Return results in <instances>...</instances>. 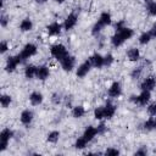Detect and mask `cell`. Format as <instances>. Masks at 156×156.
<instances>
[{"mask_svg": "<svg viewBox=\"0 0 156 156\" xmlns=\"http://www.w3.org/2000/svg\"><path fill=\"white\" fill-rule=\"evenodd\" d=\"M133 35H134L133 29L124 27L123 29L116 32V34L111 38V43H112V45H113L115 48H118V46H121L124 41H127L128 39H130Z\"/></svg>", "mask_w": 156, "mask_h": 156, "instance_id": "1", "label": "cell"}, {"mask_svg": "<svg viewBox=\"0 0 156 156\" xmlns=\"http://www.w3.org/2000/svg\"><path fill=\"white\" fill-rule=\"evenodd\" d=\"M35 54H37V46H35L34 44H32V43H28V44L24 45V48L22 49V51H21L20 54H17L16 56H17V58H18V62H20V63H23L27 58L32 57V56L35 55Z\"/></svg>", "mask_w": 156, "mask_h": 156, "instance_id": "2", "label": "cell"}, {"mask_svg": "<svg viewBox=\"0 0 156 156\" xmlns=\"http://www.w3.org/2000/svg\"><path fill=\"white\" fill-rule=\"evenodd\" d=\"M50 52H51V55H52L56 60H58L60 62H61L66 56L69 55L68 51H67V49H66L65 45H62V44H56V45L51 46Z\"/></svg>", "mask_w": 156, "mask_h": 156, "instance_id": "3", "label": "cell"}, {"mask_svg": "<svg viewBox=\"0 0 156 156\" xmlns=\"http://www.w3.org/2000/svg\"><path fill=\"white\" fill-rule=\"evenodd\" d=\"M13 136V132L9 128H5L1 130L0 133V151H4L6 150L7 147V144L10 141V139Z\"/></svg>", "mask_w": 156, "mask_h": 156, "instance_id": "4", "label": "cell"}, {"mask_svg": "<svg viewBox=\"0 0 156 156\" xmlns=\"http://www.w3.org/2000/svg\"><path fill=\"white\" fill-rule=\"evenodd\" d=\"M150 100V91L147 90H141V93L139 95H132L130 96V101L138 104V105H141V106H145Z\"/></svg>", "mask_w": 156, "mask_h": 156, "instance_id": "5", "label": "cell"}, {"mask_svg": "<svg viewBox=\"0 0 156 156\" xmlns=\"http://www.w3.org/2000/svg\"><path fill=\"white\" fill-rule=\"evenodd\" d=\"M74 65H76V57H74V56H71V55L66 56V57L61 61V66H62L63 71H66V72H71V71L73 69Z\"/></svg>", "mask_w": 156, "mask_h": 156, "instance_id": "6", "label": "cell"}, {"mask_svg": "<svg viewBox=\"0 0 156 156\" xmlns=\"http://www.w3.org/2000/svg\"><path fill=\"white\" fill-rule=\"evenodd\" d=\"M77 21H78V16H77L74 12H71V13L66 17V20H65V23H63L65 29H66V30L72 29V28L77 24Z\"/></svg>", "mask_w": 156, "mask_h": 156, "instance_id": "7", "label": "cell"}, {"mask_svg": "<svg viewBox=\"0 0 156 156\" xmlns=\"http://www.w3.org/2000/svg\"><path fill=\"white\" fill-rule=\"evenodd\" d=\"M93 66H91V63H90V61L89 60H87V61H84L78 68H77V77H79V78H83V77H85L87 74H88V72L90 71V68H91Z\"/></svg>", "mask_w": 156, "mask_h": 156, "instance_id": "8", "label": "cell"}, {"mask_svg": "<svg viewBox=\"0 0 156 156\" xmlns=\"http://www.w3.org/2000/svg\"><path fill=\"white\" fill-rule=\"evenodd\" d=\"M155 87H156V79H155V77H147L140 84L141 90H147V91H151Z\"/></svg>", "mask_w": 156, "mask_h": 156, "instance_id": "9", "label": "cell"}, {"mask_svg": "<svg viewBox=\"0 0 156 156\" xmlns=\"http://www.w3.org/2000/svg\"><path fill=\"white\" fill-rule=\"evenodd\" d=\"M122 94V88L119 82H113L108 88V96L110 98H118Z\"/></svg>", "mask_w": 156, "mask_h": 156, "instance_id": "10", "label": "cell"}, {"mask_svg": "<svg viewBox=\"0 0 156 156\" xmlns=\"http://www.w3.org/2000/svg\"><path fill=\"white\" fill-rule=\"evenodd\" d=\"M89 61H90L91 66L95 67V68H100V67L104 66V56H101L100 54H94V55H91L90 58H89Z\"/></svg>", "mask_w": 156, "mask_h": 156, "instance_id": "11", "label": "cell"}, {"mask_svg": "<svg viewBox=\"0 0 156 156\" xmlns=\"http://www.w3.org/2000/svg\"><path fill=\"white\" fill-rule=\"evenodd\" d=\"M49 74H50V71H49V68L46 67V66H38L37 67V73H35V77L38 78V79H40V80H45L48 77H49Z\"/></svg>", "mask_w": 156, "mask_h": 156, "instance_id": "12", "label": "cell"}, {"mask_svg": "<svg viewBox=\"0 0 156 156\" xmlns=\"http://www.w3.org/2000/svg\"><path fill=\"white\" fill-rule=\"evenodd\" d=\"M20 119H21L22 124L29 126V124L32 123V121H33V112H32L30 110H24V111H22Z\"/></svg>", "mask_w": 156, "mask_h": 156, "instance_id": "13", "label": "cell"}, {"mask_svg": "<svg viewBox=\"0 0 156 156\" xmlns=\"http://www.w3.org/2000/svg\"><path fill=\"white\" fill-rule=\"evenodd\" d=\"M18 65H20V62H18L17 56H10L6 61V67L5 68H6L7 72H13Z\"/></svg>", "mask_w": 156, "mask_h": 156, "instance_id": "14", "label": "cell"}, {"mask_svg": "<svg viewBox=\"0 0 156 156\" xmlns=\"http://www.w3.org/2000/svg\"><path fill=\"white\" fill-rule=\"evenodd\" d=\"M96 134H98L96 128L93 127V126H89V127H87V129L84 130V133H83V138L89 143V141H91V140L95 138Z\"/></svg>", "mask_w": 156, "mask_h": 156, "instance_id": "15", "label": "cell"}, {"mask_svg": "<svg viewBox=\"0 0 156 156\" xmlns=\"http://www.w3.org/2000/svg\"><path fill=\"white\" fill-rule=\"evenodd\" d=\"M96 23H98L101 28H104V27L111 24V15H110L108 12H102V13L100 15V17H99V20H98Z\"/></svg>", "mask_w": 156, "mask_h": 156, "instance_id": "16", "label": "cell"}, {"mask_svg": "<svg viewBox=\"0 0 156 156\" xmlns=\"http://www.w3.org/2000/svg\"><path fill=\"white\" fill-rule=\"evenodd\" d=\"M104 112H105V118L110 119V118L113 117V115H115V112H116V106H115L112 102L107 101L106 105L104 106Z\"/></svg>", "mask_w": 156, "mask_h": 156, "instance_id": "17", "label": "cell"}, {"mask_svg": "<svg viewBox=\"0 0 156 156\" xmlns=\"http://www.w3.org/2000/svg\"><path fill=\"white\" fill-rule=\"evenodd\" d=\"M46 29L49 35H58L61 33V24L58 22H52L46 27Z\"/></svg>", "mask_w": 156, "mask_h": 156, "instance_id": "18", "label": "cell"}, {"mask_svg": "<svg viewBox=\"0 0 156 156\" xmlns=\"http://www.w3.org/2000/svg\"><path fill=\"white\" fill-rule=\"evenodd\" d=\"M29 101L32 105L37 106V105H40L43 102V94L39 93V91H33L30 95H29Z\"/></svg>", "mask_w": 156, "mask_h": 156, "instance_id": "19", "label": "cell"}, {"mask_svg": "<svg viewBox=\"0 0 156 156\" xmlns=\"http://www.w3.org/2000/svg\"><path fill=\"white\" fill-rule=\"evenodd\" d=\"M127 57H128V60L129 61H138L139 58H140V51H139V49H136V48H130L128 51H127Z\"/></svg>", "mask_w": 156, "mask_h": 156, "instance_id": "20", "label": "cell"}, {"mask_svg": "<svg viewBox=\"0 0 156 156\" xmlns=\"http://www.w3.org/2000/svg\"><path fill=\"white\" fill-rule=\"evenodd\" d=\"M144 129L146 130H152V129H156V116H152L151 118H149L147 121L144 122L143 124Z\"/></svg>", "mask_w": 156, "mask_h": 156, "instance_id": "21", "label": "cell"}, {"mask_svg": "<svg viewBox=\"0 0 156 156\" xmlns=\"http://www.w3.org/2000/svg\"><path fill=\"white\" fill-rule=\"evenodd\" d=\"M35 73H37V67L33 66V65H28L24 68V76L28 79H32L33 77H35Z\"/></svg>", "mask_w": 156, "mask_h": 156, "instance_id": "22", "label": "cell"}, {"mask_svg": "<svg viewBox=\"0 0 156 156\" xmlns=\"http://www.w3.org/2000/svg\"><path fill=\"white\" fill-rule=\"evenodd\" d=\"M32 28H33V23H32V21L29 18H24L20 24V29L22 32H29Z\"/></svg>", "mask_w": 156, "mask_h": 156, "instance_id": "23", "label": "cell"}, {"mask_svg": "<svg viewBox=\"0 0 156 156\" xmlns=\"http://www.w3.org/2000/svg\"><path fill=\"white\" fill-rule=\"evenodd\" d=\"M84 115H85V110H84L83 106H74V107L72 108V116H73L74 118H80V117H83Z\"/></svg>", "mask_w": 156, "mask_h": 156, "instance_id": "24", "label": "cell"}, {"mask_svg": "<svg viewBox=\"0 0 156 156\" xmlns=\"http://www.w3.org/2000/svg\"><path fill=\"white\" fill-rule=\"evenodd\" d=\"M58 138H60V132H57V130H52L48 134V141L49 143L55 144L58 141Z\"/></svg>", "mask_w": 156, "mask_h": 156, "instance_id": "25", "label": "cell"}, {"mask_svg": "<svg viewBox=\"0 0 156 156\" xmlns=\"http://www.w3.org/2000/svg\"><path fill=\"white\" fill-rule=\"evenodd\" d=\"M151 34H150V32H144L140 37H139V43L141 44V45H145V44H147L150 40H151Z\"/></svg>", "mask_w": 156, "mask_h": 156, "instance_id": "26", "label": "cell"}, {"mask_svg": "<svg viewBox=\"0 0 156 156\" xmlns=\"http://www.w3.org/2000/svg\"><path fill=\"white\" fill-rule=\"evenodd\" d=\"M11 101H12V99H11L10 95L4 94V95H1V98H0V104H1V106H2L4 108H6L7 106H10Z\"/></svg>", "mask_w": 156, "mask_h": 156, "instance_id": "27", "label": "cell"}, {"mask_svg": "<svg viewBox=\"0 0 156 156\" xmlns=\"http://www.w3.org/2000/svg\"><path fill=\"white\" fill-rule=\"evenodd\" d=\"M94 117L96 119H102L105 118V112H104V106H100V107H96L94 110Z\"/></svg>", "mask_w": 156, "mask_h": 156, "instance_id": "28", "label": "cell"}, {"mask_svg": "<svg viewBox=\"0 0 156 156\" xmlns=\"http://www.w3.org/2000/svg\"><path fill=\"white\" fill-rule=\"evenodd\" d=\"M141 73H143V67L140 66V67H136V68H134V69L132 71L130 77H132L133 79H138V78H140Z\"/></svg>", "mask_w": 156, "mask_h": 156, "instance_id": "29", "label": "cell"}, {"mask_svg": "<svg viewBox=\"0 0 156 156\" xmlns=\"http://www.w3.org/2000/svg\"><path fill=\"white\" fill-rule=\"evenodd\" d=\"M87 144H88V141L82 136V138L77 139V141H76L74 146H76V149H84V147L87 146Z\"/></svg>", "mask_w": 156, "mask_h": 156, "instance_id": "30", "label": "cell"}, {"mask_svg": "<svg viewBox=\"0 0 156 156\" xmlns=\"http://www.w3.org/2000/svg\"><path fill=\"white\" fill-rule=\"evenodd\" d=\"M147 12L151 16H156V1H150L147 4Z\"/></svg>", "mask_w": 156, "mask_h": 156, "instance_id": "31", "label": "cell"}, {"mask_svg": "<svg viewBox=\"0 0 156 156\" xmlns=\"http://www.w3.org/2000/svg\"><path fill=\"white\" fill-rule=\"evenodd\" d=\"M113 62V56L111 54H107L106 56H104V66H111Z\"/></svg>", "mask_w": 156, "mask_h": 156, "instance_id": "32", "label": "cell"}, {"mask_svg": "<svg viewBox=\"0 0 156 156\" xmlns=\"http://www.w3.org/2000/svg\"><path fill=\"white\" fill-rule=\"evenodd\" d=\"M9 16L7 15H5V13H1V16H0V24H1V27H6L7 26V23H9Z\"/></svg>", "mask_w": 156, "mask_h": 156, "instance_id": "33", "label": "cell"}, {"mask_svg": "<svg viewBox=\"0 0 156 156\" xmlns=\"http://www.w3.org/2000/svg\"><path fill=\"white\" fill-rule=\"evenodd\" d=\"M105 155H107V156H117V155H119V151L117 149H115V147H110V149H107L105 151Z\"/></svg>", "mask_w": 156, "mask_h": 156, "instance_id": "34", "label": "cell"}, {"mask_svg": "<svg viewBox=\"0 0 156 156\" xmlns=\"http://www.w3.org/2000/svg\"><path fill=\"white\" fill-rule=\"evenodd\" d=\"M147 112L150 116H156V102H152L147 106Z\"/></svg>", "mask_w": 156, "mask_h": 156, "instance_id": "35", "label": "cell"}, {"mask_svg": "<svg viewBox=\"0 0 156 156\" xmlns=\"http://www.w3.org/2000/svg\"><path fill=\"white\" fill-rule=\"evenodd\" d=\"M61 95L58 94V93H54L52 94V96H51V101L54 102V104H56V105H58L60 102H61Z\"/></svg>", "mask_w": 156, "mask_h": 156, "instance_id": "36", "label": "cell"}, {"mask_svg": "<svg viewBox=\"0 0 156 156\" xmlns=\"http://www.w3.org/2000/svg\"><path fill=\"white\" fill-rule=\"evenodd\" d=\"M146 154H147V149H146V146H141L139 150L135 151V155H138V156H145Z\"/></svg>", "mask_w": 156, "mask_h": 156, "instance_id": "37", "label": "cell"}, {"mask_svg": "<svg viewBox=\"0 0 156 156\" xmlns=\"http://www.w3.org/2000/svg\"><path fill=\"white\" fill-rule=\"evenodd\" d=\"M7 49H9L7 43H6L5 40H2V41L0 43V52H1V54H5V52L7 51Z\"/></svg>", "mask_w": 156, "mask_h": 156, "instance_id": "38", "label": "cell"}, {"mask_svg": "<svg viewBox=\"0 0 156 156\" xmlns=\"http://www.w3.org/2000/svg\"><path fill=\"white\" fill-rule=\"evenodd\" d=\"M96 130H98V134H104V133L106 132V126H105L104 123H101V124L98 126Z\"/></svg>", "mask_w": 156, "mask_h": 156, "instance_id": "39", "label": "cell"}, {"mask_svg": "<svg viewBox=\"0 0 156 156\" xmlns=\"http://www.w3.org/2000/svg\"><path fill=\"white\" fill-rule=\"evenodd\" d=\"M115 28H116V32H118V30L123 29V28H124V22H123V21L117 22V23H116V26H115Z\"/></svg>", "mask_w": 156, "mask_h": 156, "instance_id": "40", "label": "cell"}, {"mask_svg": "<svg viewBox=\"0 0 156 156\" xmlns=\"http://www.w3.org/2000/svg\"><path fill=\"white\" fill-rule=\"evenodd\" d=\"M150 34H151L152 38H156V23L151 27V29H150Z\"/></svg>", "mask_w": 156, "mask_h": 156, "instance_id": "41", "label": "cell"}, {"mask_svg": "<svg viewBox=\"0 0 156 156\" xmlns=\"http://www.w3.org/2000/svg\"><path fill=\"white\" fill-rule=\"evenodd\" d=\"M35 2H38V4H44V2H46V0H34Z\"/></svg>", "mask_w": 156, "mask_h": 156, "instance_id": "42", "label": "cell"}, {"mask_svg": "<svg viewBox=\"0 0 156 156\" xmlns=\"http://www.w3.org/2000/svg\"><path fill=\"white\" fill-rule=\"evenodd\" d=\"M55 1H56V2H58V4H62L65 0H55Z\"/></svg>", "mask_w": 156, "mask_h": 156, "instance_id": "43", "label": "cell"}, {"mask_svg": "<svg viewBox=\"0 0 156 156\" xmlns=\"http://www.w3.org/2000/svg\"><path fill=\"white\" fill-rule=\"evenodd\" d=\"M145 1H146V2H150V1H151V0H145Z\"/></svg>", "mask_w": 156, "mask_h": 156, "instance_id": "44", "label": "cell"}]
</instances>
